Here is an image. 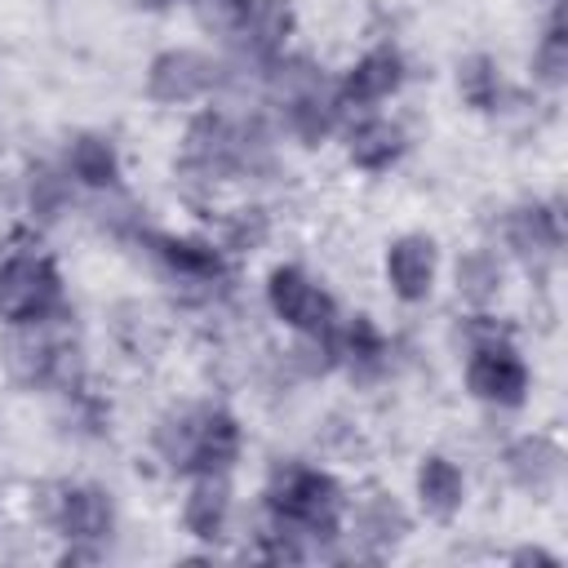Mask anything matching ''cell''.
I'll return each instance as SVG.
<instances>
[{
  "mask_svg": "<svg viewBox=\"0 0 568 568\" xmlns=\"http://www.w3.org/2000/svg\"><path fill=\"white\" fill-rule=\"evenodd\" d=\"M235 36H244V44L262 62H275L293 36V4L288 0H248V13Z\"/></svg>",
  "mask_w": 568,
  "mask_h": 568,
  "instance_id": "obj_10",
  "label": "cell"
},
{
  "mask_svg": "<svg viewBox=\"0 0 568 568\" xmlns=\"http://www.w3.org/2000/svg\"><path fill=\"white\" fill-rule=\"evenodd\" d=\"M417 497H422L426 515H435V519H453V515L462 510L466 479H462V470H457L448 457L430 453V457H422V466H417Z\"/></svg>",
  "mask_w": 568,
  "mask_h": 568,
  "instance_id": "obj_15",
  "label": "cell"
},
{
  "mask_svg": "<svg viewBox=\"0 0 568 568\" xmlns=\"http://www.w3.org/2000/svg\"><path fill=\"white\" fill-rule=\"evenodd\" d=\"M346 151H351V160H355L359 169L382 173V169H390V164L399 160L404 133H399V124H390V120H359V124L351 129V138H346Z\"/></svg>",
  "mask_w": 568,
  "mask_h": 568,
  "instance_id": "obj_17",
  "label": "cell"
},
{
  "mask_svg": "<svg viewBox=\"0 0 568 568\" xmlns=\"http://www.w3.org/2000/svg\"><path fill=\"white\" fill-rule=\"evenodd\" d=\"M320 351L337 364H351V368H364V364H377L386 355V342L377 333V324L368 315H351L346 324H328L320 333Z\"/></svg>",
  "mask_w": 568,
  "mask_h": 568,
  "instance_id": "obj_11",
  "label": "cell"
},
{
  "mask_svg": "<svg viewBox=\"0 0 568 568\" xmlns=\"http://www.w3.org/2000/svg\"><path fill=\"white\" fill-rule=\"evenodd\" d=\"M399 80H404V62H399V53H395V49H368V53L346 71L337 98L351 102V106H368V102L390 98V93L399 89Z\"/></svg>",
  "mask_w": 568,
  "mask_h": 568,
  "instance_id": "obj_7",
  "label": "cell"
},
{
  "mask_svg": "<svg viewBox=\"0 0 568 568\" xmlns=\"http://www.w3.org/2000/svg\"><path fill=\"white\" fill-rule=\"evenodd\" d=\"M386 280L395 288V297L422 302L435 284V244L426 235H399L386 248Z\"/></svg>",
  "mask_w": 568,
  "mask_h": 568,
  "instance_id": "obj_6",
  "label": "cell"
},
{
  "mask_svg": "<svg viewBox=\"0 0 568 568\" xmlns=\"http://www.w3.org/2000/svg\"><path fill=\"white\" fill-rule=\"evenodd\" d=\"M200 13L217 31H240V22L248 13V0H200Z\"/></svg>",
  "mask_w": 568,
  "mask_h": 568,
  "instance_id": "obj_25",
  "label": "cell"
},
{
  "mask_svg": "<svg viewBox=\"0 0 568 568\" xmlns=\"http://www.w3.org/2000/svg\"><path fill=\"white\" fill-rule=\"evenodd\" d=\"M217 80V67L204 58V53H195V49H169V53H160L155 62H151V71H146V93L155 98V102H191V98H200L209 84Z\"/></svg>",
  "mask_w": 568,
  "mask_h": 568,
  "instance_id": "obj_5",
  "label": "cell"
},
{
  "mask_svg": "<svg viewBox=\"0 0 568 568\" xmlns=\"http://www.w3.org/2000/svg\"><path fill=\"white\" fill-rule=\"evenodd\" d=\"M226 519H231V488L222 475H200L186 506H182V524L191 537L200 541H217L226 532Z\"/></svg>",
  "mask_w": 568,
  "mask_h": 568,
  "instance_id": "obj_12",
  "label": "cell"
},
{
  "mask_svg": "<svg viewBox=\"0 0 568 568\" xmlns=\"http://www.w3.org/2000/svg\"><path fill=\"white\" fill-rule=\"evenodd\" d=\"M235 457H240V422L226 408H204L200 448H195V475H226Z\"/></svg>",
  "mask_w": 568,
  "mask_h": 568,
  "instance_id": "obj_14",
  "label": "cell"
},
{
  "mask_svg": "<svg viewBox=\"0 0 568 568\" xmlns=\"http://www.w3.org/2000/svg\"><path fill=\"white\" fill-rule=\"evenodd\" d=\"M559 448L546 439V435H524L510 444L506 453V466H510V479L528 493H550L559 484Z\"/></svg>",
  "mask_w": 568,
  "mask_h": 568,
  "instance_id": "obj_13",
  "label": "cell"
},
{
  "mask_svg": "<svg viewBox=\"0 0 568 568\" xmlns=\"http://www.w3.org/2000/svg\"><path fill=\"white\" fill-rule=\"evenodd\" d=\"M266 506H271L275 524H284L297 537H333L337 515H342V488L333 475L288 462V466H275Z\"/></svg>",
  "mask_w": 568,
  "mask_h": 568,
  "instance_id": "obj_1",
  "label": "cell"
},
{
  "mask_svg": "<svg viewBox=\"0 0 568 568\" xmlns=\"http://www.w3.org/2000/svg\"><path fill=\"white\" fill-rule=\"evenodd\" d=\"M515 559H519V564H555V555H546V550H537V546H532V550H519Z\"/></svg>",
  "mask_w": 568,
  "mask_h": 568,
  "instance_id": "obj_27",
  "label": "cell"
},
{
  "mask_svg": "<svg viewBox=\"0 0 568 568\" xmlns=\"http://www.w3.org/2000/svg\"><path fill=\"white\" fill-rule=\"evenodd\" d=\"M506 240L519 257H550L564 244V217L555 204H519L506 217Z\"/></svg>",
  "mask_w": 568,
  "mask_h": 568,
  "instance_id": "obj_8",
  "label": "cell"
},
{
  "mask_svg": "<svg viewBox=\"0 0 568 568\" xmlns=\"http://www.w3.org/2000/svg\"><path fill=\"white\" fill-rule=\"evenodd\" d=\"M404 528H408V519H404L399 501L386 497V493H368V497L355 506V532H359L364 541H373V546H390V541H399Z\"/></svg>",
  "mask_w": 568,
  "mask_h": 568,
  "instance_id": "obj_20",
  "label": "cell"
},
{
  "mask_svg": "<svg viewBox=\"0 0 568 568\" xmlns=\"http://www.w3.org/2000/svg\"><path fill=\"white\" fill-rule=\"evenodd\" d=\"M466 386H470V395L484 399V404L515 408V404H524V395H528V364L510 351V342L475 346V351H470V364H466Z\"/></svg>",
  "mask_w": 568,
  "mask_h": 568,
  "instance_id": "obj_4",
  "label": "cell"
},
{
  "mask_svg": "<svg viewBox=\"0 0 568 568\" xmlns=\"http://www.w3.org/2000/svg\"><path fill=\"white\" fill-rule=\"evenodd\" d=\"M155 253L164 257V266L173 271V275H182V280H217V271H222V257H217V248L213 244H204V240H178V235H160L155 240Z\"/></svg>",
  "mask_w": 568,
  "mask_h": 568,
  "instance_id": "obj_18",
  "label": "cell"
},
{
  "mask_svg": "<svg viewBox=\"0 0 568 568\" xmlns=\"http://www.w3.org/2000/svg\"><path fill=\"white\" fill-rule=\"evenodd\" d=\"M200 417L204 408H173L155 426V453L169 462V470L195 475V448H200Z\"/></svg>",
  "mask_w": 568,
  "mask_h": 568,
  "instance_id": "obj_16",
  "label": "cell"
},
{
  "mask_svg": "<svg viewBox=\"0 0 568 568\" xmlns=\"http://www.w3.org/2000/svg\"><path fill=\"white\" fill-rule=\"evenodd\" d=\"M62 311V280L36 244L9 248L0 262V320L9 324H31L44 315Z\"/></svg>",
  "mask_w": 568,
  "mask_h": 568,
  "instance_id": "obj_2",
  "label": "cell"
},
{
  "mask_svg": "<svg viewBox=\"0 0 568 568\" xmlns=\"http://www.w3.org/2000/svg\"><path fill=\"white\" fill-rule=\"evenodd\" d=\"M111 519H115L111 497L102 488H93V484L67 488L62 501H58V524H62V532L71 541H102L111 532Z\"/></svg>",
  "mask_w": 568,
  "mask_h": 568,
  "instance_id": "obj_9",
  "label": "cell"
},
{
  "mask_svg": "<svg viewBox=\"0 0 568 568\" xmlns=\"http://www.w3.org/2000/svg\"><path fill=\"white\" fill-rule=\"evenodd\" d=\"M266 297H271V311L306 337H320L333 324V297L297 266H275L271 284H266Z\"/></svg>",
  "mask_w": 568,
  "mask_h": 568,
  "instance_id": "obj_3",
  "label": "cell"
},
{
  "mask_svg": "<svg viewBox=\"0 0 568 568\" xmlns=\"http://www.w3.org/2000/svg\"><path fill=\"white\" fill-rule=\"evenodd\" d=\"M262 235H266V222H262L257 209H244V213L231 217V226H226V244H231V248H253Z\"/></svg>",
  "mask_w": 568,
  "mask_h": 568,
  "instance_id": "obj_26",
  "label": "cell"
},
{
  "mask_svg": "<svg viewBox=\"0 0 568 568\" xmlns=\"http://www.w3.org/2000/svg\"><path fill=\"white\" fill-rule=\"evenodd\" d=\"M27 200H31V213H40V217H58V213H62V204H67V178H58L49 164L31 169Z\"/></svg>",
  "mask_w": 568,
  "mask_h": 568,
  "instance_id": "obj_24",
  "label": "cell"
},
{
  "mask_svg": "<svg viewBox=\"0 0 568 568\" xmlns=\"http://www.w3.org/2000/svg\"><path fill=\"white\" fill-rule=\"evenodd\" d=\"M138 4H146V9H164L169 0H138Z\"/></svg>",
  "mask_w": 568,
  "mask_h": 568,
  "instance_id": "obj_28",
  "label": "cell"
},
{
  "mask_svg": "<svg viewBox=\"0 0 568 568\" xmlns=\"http://www.w3.org/2000/svg\"><path fill=\"white\" fill-rule=\"evenodd\" d=\"M457 89H462L466 106L497 111V102H501V67L488 53H475V58H466L457 67Z\"/></svg>",
  "mask_w": 568,
  "mask_h": 568,
  "instance_id": "obj_21",
  "label": "cell"
},
{
  "mask_svg": "<svg viewBox=\"0 0 568 568\" xmlns=\"http://www.w3.org/2000/svg\"><path fill=\"white\" fill-rule=\"evenodd\" d=\"M67 169L75 173V182L84 186H111L120 178V160H115V146L98 133H80L71 142V155H67Z\"/></svg>",
  "mask_w": 568,
  "mask_h": 568,
  "instance_id": "obj_19",
  "label": "cell"
},
{
  "mask_svg": "<svg viewBox=\"0 0 568 568\" xmlns=\"http://www.w3.org/2000/svg\"><path fill=\"white\" fill-rule=\"evenodd\" d=\"M457 293L466 297V302H475V306H484V302H493L497 293H501V266H497V257L493 253H466L462 262H457Z\"/></svg>",
  "mask_w": 568,
  "mask_h": 568,
  "instance_id": "obj_23",
  "label": "cell"
},
{
  "mask_svg": "<svg viewBox=\"0 0 568 568\" xmlns=\"http://www.w3.org/2000/svg\"><path fill=\"white\" fill-rule=\"evenodd\" d=\"M532 75L541 80V84H564V75H568V31H564V9H559V0H555V9H550V22H546V36H541V44H537V53H532Z\"/></svg>",
  "mask_w": 568,
  "mask_h": 568,
  "instance_id": "obj_22",
  "label": "cell"
}]
</instances>
